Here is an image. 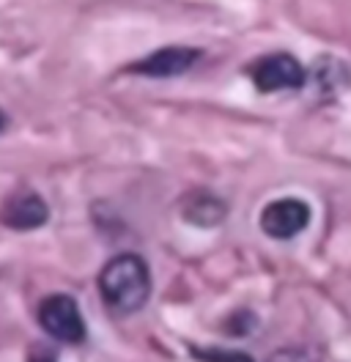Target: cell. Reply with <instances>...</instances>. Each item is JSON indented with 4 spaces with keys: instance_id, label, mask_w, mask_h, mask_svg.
<instances>
[{
    "instance_id": "obj_1",
    "label": "cell",
    "mask_w": 351,
    "mask_h": 362,
    "mask_svg": "<svg viewBox=\"0 0 351 362\" xmlns=\"http://www.w3.org/2000/svg\"><path fill=\"white\" fill-rule=\"evenodd\" d=\"M99 294L115 313H137L151 296V272L140 255H115L99 272Z\"/></svg>"
},
{
    "instance_id": "obj_2",
    "label": "cell",
    "mask_w": 351,
    "mask_h": 362,
    "mask_svg": "<svg viewBox=\"0 0 351 362\" xmlns=\"http://www.w3.org/2000/svg\"><path fill=\"white\" fill-rule=\"evenodd\" d=\"M39 324L50 338L61 340V343H83L86 340V321L77 308V302L66 294L47 296L39 308Z\"/></svg>"
},
{
    "instance_id": "obj_3",
    "label": "cell",
    "mask_w": 351,
    "mask_h": 362,
    "mask_svg": "<svg viewBox=\"0 0 351 362\" xmlns=\"http://www.w3.org/2000/svg\"><path fill=\"white\" fill-rule=\"evenodd\" d=\"M247 74L255 83V88L263 90V93L294 90L305 86V69L288 52H275V55L258 58L253 66L247 69Z\"/></svg>"
},
{
    "instance_id": "obj_4",
    "label": "cell",
    "mask_w": 351,
    "mask_h": 362,
    "mask_svg": "<svg viewBox=\"0 0 351 362\" xmlns=\"http://www.w3.org/2000/svg\"><path fill=\"white\" fill-rule=\"evenodd\" d=\"M310 226V206L299 198H280L263 206L261 230L272 239H294Z\"/></svg>"
},
{
    "instance_id": "obj_5",
    "label": "cell",
    "mask_w": 351,
    "mask_h": 362,
    "mask_svg": "<svg viewBox=\"0 0 351 362\" xmlns=\"http://www.w3.org/2000/svg\"><path fill=\"white\" fill-rule=\"evenodd\" d=\"M197 58H200V49L195 47H162L151 55L134 61L130 71L143 77H178L187 69L195 66Z\"/></svg>"
},
{
    "instance_id": "obj_6",
    "label": "cell",
    "mask_w": 351,
    "mask_h": 362,
    "mask_svg": "<svg viewBox=\"0 0 351 362\" xmlns=\"http://www.w3.org/2000/svg\"><path fill=\"white\" fill-rule=\"evenodd\" d=\"M47 220H50V209L42 201V195L30 189H20L8 195L0 209V223L11 230H33V228H42Z\"/></svg>"
},
{
    "instance_id": "obj_7",
    "label": "cell",
    "mask_w": 351,
    "mask_h": 362,
    "mask_svg": "<svg viewBox=\"0 0 351 362\" xmlns=\"http://www.w3.org/2000/svg\"><path fill=\"white\" fill-rule=\"evenodd\" d=\"M225 204L219 201L217 195L206 192V189H197L190 192L184 201H181V217L197 228H214L225 220Z\"/></svg>"
},
{
    "instance_id": "obj_8",
    "label": "cell",
    "mask_w": 351,
    "mask_h": 362,
    "mask_svg": "<svg viewBox=\"0 0 351 362\" xmlns=\"http://www.w3.org/2000/svg\"><path fill=\"white\" fill-rule=\"evenodd\" d=\"M192 357L200 362H255L250 354H244V351H236V349H219V346L192 349Z\"/></svg>"
},
{
    "instance_id": "obj_9",
    "label": "cell",
    "mask_w": 351,
    "mask_h": 362,
    "mask_svg": "<svg viewBox=\"0 0 351 362\" xmlns=\"http://www.w3.org/2000/svg\"><path fill=\"white\" fill-rule=\"evenodd\" d=\"M30 362H55V351L44 349V346H36V349L30 351Z\"/></svg>"
},
{
    "instance_id": "obj_10",
    "label": "cell",
    "mask_w": 351,
    "mask_h": 362,
    "mask_svg": "<svg viewBox=\"0 0 351 362\" xmlns=\"http://www.w3.org/2000/svg\"><path fill=\"white\" fill-rule=\"evenodd\" d=\"M3 129H6V115L0 113V132H3Z\"/></svg>"
}]
</instances>
